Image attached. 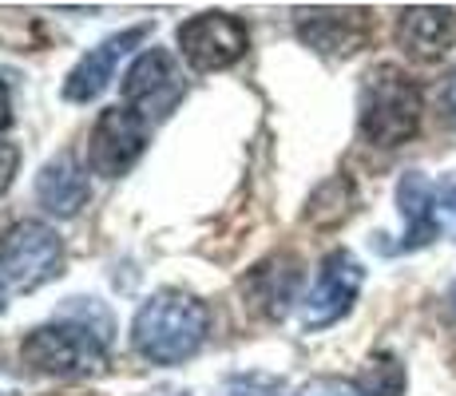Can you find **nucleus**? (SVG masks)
I'll list each match as a JSON object with an SVG mask.
<instances>
[{
    "label": "nucleus",
    "instance_id": "obj_17",
    "mask_svg": "<svg viewBox=\"0 0 456 396\" xmlns=\"http://www.w3.org/2000/svg\"><path fill=\"white\" fill-rule=\"evenodd\" d=\"M441 119L449 123V127H456V68L441 84Z\"/></svg>",
    "mask_w": 456,
    "mask_h": 396
},
{
    "label": "nucleus",
    "instance_id": "obj_20",
    "mask_svg": "<svg viewBox=\"0 0 456 396\" xmlns=\"http://www.w3.org/2000/svg\"><path fill=\"white\" fill-rule=\"evenodd\" d=\"M0 310H4V281H0Z\"/></svg>",
    "mask_w": 456,
    "mask_h": 396
},
{
    "label": "nucleus",
    "instance_id": "obj_4",
    "mask_svg": "<svg viewBox=\"0 0 456 396\" xmlns=\"http://www.w3.org/2000/svg\"><path fill=\"white\" fill-rule=\"evenodd\" d=\"M64 270V242L48 222H12L0 234V281L12 289H40Z\"/></svg>",
    "mask_w": 456,
    "mask_h": 396
},
{
    "label": "nucleus",
    "instance_id": "obj_5",
    "mask_svg": "<svg viewBox=\"0 0 456 396\" xmlns=\"http://www.w3.org/2000/svg\"><path fill=\"white\" fill-rule=\"evenodd\" d=\"M119 92H124V108L151 123V119H167L179 108V100L187 95V79H183L179 60L167 48H147L131 60Z\"/></svg>",
    "mask_w": 456,
    "mask_h": 396
},
{
    "label": "nucleus",
    "instance_id": "obj_7",
    "mask_svg": "<svg viewBox=\"0 0 456 396\" xmlns=\"http://www.w3.org/2000/svg\"><path fill=\"white\" fill-rule=\"evenodd\" d=\"M147 143H151V123L131 108H108L100 111L92 135H87V166L92 174L119 179L143 158Z\"/></svg>",
    "mask_w": 456,
    "mask_h": 396
},
{
    "label": "nucleus",
    "instance_id": "obj_2",
    "mask_svg": "<svg viewBox=\"0 0 456 396\" xmlns=\"http://www.w3.org/2000/svg\"><path fill=\"white\" fill-rule=\"evenodd\" d=\"M420 100L417 79L397 64H377L362 79V100H357V127L365 143L373 147H401L420 127Z\"/></svg>",
    "mask_w": 456,
    "mask_h": 396
},
{
    "label": "nucleus",
    "instance_id": "obj_15",
    "mask_svg": "<svg viewBox=\"0 0 456 396\" xmlns=\"http://www.w3.org/2000/svg\"><path fill=\"white\" fill-rule=\"evenodd\" d=\"M436 218H441V234L456 238V174L436 182Z\"/></svg>",
    "mask_w": 456,
    "mask_h": 396
},
{
    "label": "nucleus",
    "instance_id": "obj_6",
    "mask_svg": "<svg viewBox=\"0 0 456 396\" xmlns=\"http://www.w3.org/2000/svg\"><path fill=\"white\" fill-rule=\"evenodd\" d=\"M179 52L195 72H223V68L239 64L250 48V32L239 16L231 12H199L179 24L175 32Z\"/></svg>",
    "mask_w": 456,
    "mask_h": 396
},
{
    "label": "nucleus",
    "instance_id": "obj_18",
    "mask_svg": "<svg viewBox=\"0 0 456 396\" xmlns=\"http://www.w3.org/2000/svg\"><path fill=\"white\" fill-rule=\"evenodd\" d=\"M12 123V100H8V87H4V79H0V131Z\"/></svg>",
    "mask_w": 456,
    "mask_h": 396
},
{
    "label": "nucleus",
    "instance_id": "obj_9",
    "mask_svg": "<svg viewBox=\"0 0 456 396\" xmlns=\"http://www.w3.org/2000/svg\"><path fill=\"white\" fill-rule=\"evenodd\" d=\"M143 36H147V24H135V28H124V32H116V36H108L103 44H95L80 64L68 72L64 100H72V103L100 100V95L108 92L111 76H116V64L127 56L131 48H135V44H143Z\"/></svg>",
    "mask_w": 456,
    "mask_h": 396
},
{
    "label": "nucleus",
    "instance_id": "obj_14",
    "mask_svg": "<svg viewBox=\"0 0 456 396\" xmlns=\"http://www.w3.org/2000/svg\"><path fill=\"white\" fill-rule=\"evenodd\" d=\"M354 396H405V365L393 353H373L354 376Z\"/></svg>",
    "mask_w": 456,
    "mask_h": 396
},
{
    "label": "nucleus",
    "instance_id": "obj_8",
    "mask_svg": "<svg viewBox=\"0 0 456 396\" xmlns=\"http://www.w3.org/2000/svg\"><path fill=\"white\" fill-rule=\"evenodd\" d=\"M362 281H365V270L349 250L326 254L318 266V281L302 297V329L318 333V329L338 325L341 317L354 310L357 294H362Z\"/></svg>",
    "mask_w": 456,
    "mask_h": 396
},
{
    "label": "nucleus",
    "instance_id": "obj_19",
    "mask_svg": "<svg viewBox=\"0 0 456 396\" xmlns=\"http://www.w3.org/2000/svg\"><path fill=\"white\" fill-rule=\"evenodd\" d=\"M56 396H92V392H56Z\"/></svg>",
    "mask_w": 456,
    "mask_h": 396
},
{
    "label": "nucleus",
    "instance_id": "obj_16",
    "mask_svg": "<svg viewBox=\"0 0 456 396\" xmlns=\"http://www.w3.org/2000/svg\"><path fill=\"white\" fill-rule=\"evenodd\" d=\"M16 171H20V147L8 143V139H0V195L12 187Z\"/></svg>",
    "mask_w": 456,
    "mask_h": 396
},
{
    "label": "nucleus",
    "instance_id": "obj_13",
    "mask_svg": "<svg viewBox=\"0 0 456 396\" xmlns=\"http://www.w3.org/2000/svg\"><path fill=\"white\" fill-rule=\"evenodd\" d=\"M87 174H84V166L76 163V155H56V158H48V163L40 166V174H37V198H40V206L48 210V214H56V218H76L80 210L87 206Z\"/></svg>",
    "mask_w": 456,
    "mask_h": 396
},
{
    "label": "nucleus",
    "instance_id": "obj_21",
    "mask_svg": "<svg viewBox=\"0 0 456 396\" xmlns=\"http://www.w3.org/2000/svg\"><path fill=\"white\" fill-rule=\"evenodd\" d=\"M449 302H452V310H456V286H452V294H449Z\"/></svg>",
    "mask_w": 456,
    "mask_h": 396
},
{
    "label": "nucleus",
    "instance_id": "obj_11",
    "mask_svg": "<svg viewBox=\"0 0 456 396\" xmlns=\"http://www.w3.org/2000/svg\"><path fill=\"white\" fill-rule=\"evenodd\" d=\"M397 44L420 64H436L456 48V12L441 4H413L397 16Z\"/></svg>",
    "mask_w": 456,
    "mask_h": 396
},
{
    "label": "nucleus",
    "instance_id": "obj_3",
    "mask_svg": "<svg viewBox=\"0 0 456 396\" xmlns=\"http://www.w3.org/2000/svg\"><path fill=\"white\" fill-rule=\"evenodd\" d=\"M20 360L44 376H100L108 368V349L87 325L52 321L20 341Z\"/></svg>",
    "mask_w": 456,
    "mask_h": 396
},
{
    "label": "nucleus",
    "instance_id": "obj_1",
    "mask_svg": "<svg viewBox=\"0 0 456 396\" xmlns=\"http://www.w3.org/2000/svg\"><path fill=\"white\" fill-rule=\"evenodd\" d=\"M210 310L195 294L159 289L139 305L131 321V349L151 365H183L207 345Z\"/></svg>",
    "mask_w": 456,
    "mask_h": 396
},
{
    "label": "nucleus",
    "instance_id": "obj_12",
    "mask_svg": "<svg viewBox=\"0 0 456 396\" xmlns=\"http://www.w3.org/2000/svg\"><path fill=\"white\" fill-rule=\"evenodd\" d=\"M397 210L405 218V234L393 246L389 254H405V250H420L433 238H441V218H436V182L420 171L401 174L397 182Z\"/></svg>",
    "mask_w": 456,
    "mask_h": 396
},
{
    "label": "nucleus",
    "instance_id": "obj_10",
    "mask_svg": "<svg viewBox=\"0 0 456 396\" xmlns=\"http://www.w3.org/2000/svg\"><path fill=\"white\" fill-rule=\"evenodd\" d=\"M297 36L322 56H349L370 40V12L362 8H310L297 12Z\"/></svg>",
    "mask_w": 456,
    "mask_h": 396
}]
</instances>
